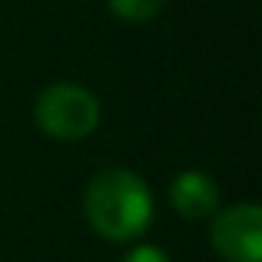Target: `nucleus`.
<instances>
[{
    "instance_id": "obj_1",
    "label": "nucleus",
    "mask_w": 262,
    "mask_h": 262,
    "mask_svg": "<svg viewBox=\"0 0 262 262\" xmlns=\"http://www.w3.org/2000/svg\"><path fill=\"white\" fill-rule=\"evenodd\" d=\"M153 189L140 173L126 166L100 169L86 183L83 192V216L96 236L110 243L140 239L153 223Z\"/></svg>"
},
{
    "instance_id": "obj_2",
    "label": "nucleus",
    "mask_w": 262,
    "mask_h": 262,
    "mask_svg": "<svg viewBox=\"0 0 262 262\" xmlns=\"http://www.w3.org/2000/svg\"><path fill=\"white\" fill-rule=\"evenodd\" d=\"M103 106L96 93H90L80 83H50L40 90L37 103H33V120H37L40 133L60 143H77L86 140L96 126H100Z\"/></svg>"
},
{
    "instance_id": "obj_3",
    "label": "nucleus",
    "mask_w": 262,
    "mask_h": 262,
    "mask_svg": "<svg viewBox=\"0 0 262 262\" xmlns=\"http://www.w3.org/2000/svg\"><path fill=\"white\" fill-rule=\"evenodd\" d=\"M209 243L226 262H262V209L256 203L219 206L212 212Z\"/></svg>"
},
{
    "instance_id": "obj_4",
    "label": "nucleus",
    "mask_w": 262,
    "mask_h": 262,
    "mask_svg": "<svg viewBox=\"0 0 262 262\" xmlns=\"http://www.w3.org/2000/svg\"><path fill=\"white\" fill-rule=\"evenodd\" d=\"M169 206L183 219H212V212L219 209V186L216 179L203 169H183L169 183Z\"/></svg>"
},
{
    "instance_id": "obj_5",
    "label": "nucleus",
    "mask_w": 262,
    "mask_h": 262,
    "mask_svg": "<svg viewBox=\"0 0 262 262\" xmlns=\"http://www.w3.org/2000/svg\"><path fill=\"white\" fill-rule=\"evenodd\" d=\"M106 7L123 24H149L153 17H160L166 0H106Z\"/></svg>"
},
{
    "instance_id": "obj_6",
    "label": "nucleus",
    "mask_w": 262,
    "mask_h": 262,
    "mask_svg": "<svg viewBox=\"0 0 262 262\" xmlns=\"http://www.w3.org/2000/svg\"><path fill=\"white\" fill-rule=\"evenodd\" d=\"M123 262H169V256L160 249V246L143 243V246H133V249L123 256Z\"/></svg>"
}]
</instances>
